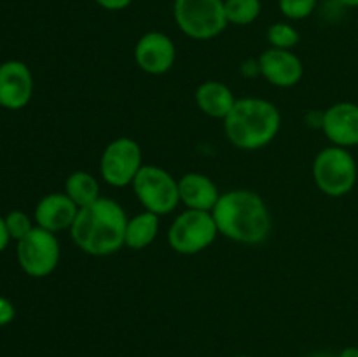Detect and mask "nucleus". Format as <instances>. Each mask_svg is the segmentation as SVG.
<instances>
[{
  "label": "nucleus",
  "mask_w": 358,
  "mask_h": 357,
  "mask_svg": "<svg viewBox=\"0 0 358 357\" xmlns=\"http://www.w3.org/2000/svg\"><path fill=\"white\" fill-rule=\"evenodd\" d=\"M266 37H268V42L271 48L289 49V51H292V48H296L301 41V34L297 31V28L292 27L290 23H285V21L273 23L268 28Z\"/></svg>",
  "instance_id": "obj_20"
},
{
  "label": "nucleus",
  "mask_w": 358,
  "mask_h": 357,
  "mask_svg": "<svg viewBox=\"0 0 358 357\" xmlns=\"http://www.w3.org/2000/svg\"><path fill=\"white\" fill-rule=\"evenodd\" d=\"M34 94V76L27 63L9 59L0 65V107L20 111L27 107Z\"/></svg>",
  "instance_id": "obj_11"
},
{
  "label": "nucleus",
  "mask_w": 358,
  "mask_h": 357,
  "mask_svg": "<svg viewBox=\"0 0 358 357\" xmlns=\"http://www.w3.org/2000/svg\"><path fill=\"white\" fill-rule=\"evenodd\" d=\"M178 195L185 209L212 212L222 192L208 175L189 172L178 178Z\"/></svg>",
  "instance_id": "obj_15"
},
{
  "label": "nucleus",
  "mask_w": 358,
  "mask_h": 357,
  "mask_svg": "<svg viewBox=\"0 0 358 357\" xmlns=\"http://www.w3.org/2000/svg\"><path fill=\"white\" fill-rule=\"evenodd\" d=\"M128 216L112 198H98L77 212L70 234L77 247L90 255L105 258L124 247Z\"/></svg>",
  "instance_id": "obj_2"
},
{
  "label": "nucleus",
  "mask_w": 358,
  "mask_h": 357,
  "mask_svg": "<svg viewBox=\"0 0 358 357\" xmlns=\"http://www.w3.org/2000/svg\"><path fill=\"white\" fill-rule=\"evenodd\" d=\"M318 0H278V7L285 18L292 21L304 20L311 16Z\"/></svg>",
  "instance_id": "obj_22"
},
{
  "label": "nucleus",
  "mask_w": 358,
  "mask_h": 357,
  "mask_svg": "<svg viewBox=\"0 0 358 357\" xmlns=\"http://www.w3.org/2000/svg\"><path fill=\"white\" fill-rule=\"evenodd\" d=\"M131 188L143 209L157 216L171 214L180 203L178 178L157 164H143Z\"/></svg>",
  "instance_id": "obj_6"
},
{
  "label": "nucleus",
  "mask_w": 358,
  "mask_h": 357,
  "mask_svg": "<svg viewBox=\"0 0 358 357\" xmlns=\"http://www.w3.org/2000/svg\"><path fill=\"white\" fill-rule=\"evenodd\" d=\"M322 132L332 146L352 149L358 146V104L338 102L322 114Z\"/></svg>",
  "instance_id": "obj_12"
},
{
  "label": "nucleus",
  "mask_w": 358,
  "mask_h": 357,
  "mask_svg": "<svg viewBox=\"0 0 358 357\" xmlns=\"http://www.w3.org/2000/svg\"><path fill=\"white\" fill-rule=\"evenodd\" d=\"M59 241L55 233L35 226L17 241L16 255L21 270L34 279L51 275L59 262Z\"/></svg>",
  "instance_id": "obj_9"
},
{
  "label": "nucleus",
  "mask_w": 358,
  "mask_h": 357,
  "mask_svg": "<svg viewBox=\"0 0 358 357\" xmlns=\"http://www.w3.org/2000/svg\"><path fill=\"white\" fill-rule=\"evenodd\" d=\"M282 114L273 102L257 97L238 98L224 119L227 140L241 150H257L278 136Z\"/></svg>",
  "instance_id": "obj_3"
},
{
  "label": "nucleus",
  "mask_w": 358,
  "mask_h": 357,
  "mask_svg": "<svg viewBox=\"0 0 358 357\" xmlns=\"http://www.w3.org/2000/svg\"><path fill=\"white\" fill-rule=\"evenodd\" d=\"M345 7H358V0H338Z\"/></svg>",
  "instance_id": "obj_28"
},
{
  "label": "nucleus",
  "mask_w": 358,
  "mask_h": 357,
  "mask_svg": "<svg viewBox=\"0 0 358 357\" xmlns=\"http://www.w3.org/2000/svg\"><path fill=\"white\" fill-rule=\"evenodd\" d=\"M336 357H358V346H346Z\"/></svg>",
  "instance_id": "obj_27"
},
{
  "label": "nucleus",
  "mask_w": 358,
  "mask_h": 357,
  "mask_svg": "<svg viewBox=\"0 0 358 357\" xmlns=\"http://www.w3.org/2000/svg\"><path fill=\"white\" fill-rule=\"evenodd\" d=\"M135 63L142 72L149 76H163L170 72L177 59L175 42L163 31H147L136 41Z\"/></svg>",
  "instance_id": "obj_10"
},
{
  "label": "nucleus",
  "mask_w": 358,
  "mask_h": 357,
  "mask_svg": "<svg viewBox=\"0 0 358 357\" xmlns=\"http://www.w3.org/2000/svg\"><path fill=\"white\" fill-rule=\"evenodd\" d=\"M173 18L180 31L194 41H210L226 30L224 0H173Z\"/></svg>",
  "instance_id": "obj_5"
},
{
  "label": "nucleus",
  "mask_w": 358,
  "mask_h": 357,
  "mask_svg": "<svg viewBox=\"0 0 358 357\" xmlns=\"http://www.w3.org/2000/svg\"><path fill=\"white\" fill-rule=\"evenodd\" d=\"M159 233V216L143 210L136 216L128 217L124 233V245L133 251L147 248Z\"/></svg>",
  "instance_id": "obj_17"
},
{
  "label": "nucleus",
  "mask_w": 358,
  "mask_h": 357,
  "mask_svg": "<svg viewBox=\"0 0 358 357\" xmlns=\"http://www.w3.org/2000/svg\"><path fill=\"white\" fill-rule=\"evenodd\" d=\"M219 233L243 245H259L271 233V212L261 195L233 189L220 195L212 210Z\"/></svg>",
  "instance_id": "obj_1"
},
{
  "label": "nucleus",
  "mask_w": 358,
  "mask_h": 357,
  "mask_svg": "<svg viewBox=\"0 0 358 357\" xmlns=\"http://www.w3.org/2000/svg\"><path fill=\"white\" fill-rule=\"evenodd\" d=\"M241 72L245 74V76H261V69H259V59H248V62L243 63V66H241Z\"/></svg>",
  "instance_id": "obj_26"
},
{
  "label": "nucleus",
  "mask_w": 358,
  "mask_h": 357,
  "mask_svg": "<svg viewBox=\"0 0 358 357\" xmlns=\"http://www.w3.org/2000/svg\"><path fill=\"white\" fill-rule=\"evenodd\" d=\"M257 59L261 76L276 88L296 86L304 76L303 62L289 49L269 48Z\"/></svg>",
  "instance_id": "obj_13"
},
{
  "label": "nucleus",
  "mask_w": 358,
  "mask_h": 357,
  "mask_svg": "<svg viewBox=\"0 0 358 357\" xmlns=\"http://www.w3.org/2000/svg\"><path fill=\"white\" fill-rule=\"evenodd\" d=\"M219 234L212 212L185 209L171 223L168 230V241L178 254L194 255L206 251Z\"/></svg>",
  "instance_id": "obj_7"
},
{
  "label": "nucleus",
  "mask_w": 358,
  "mask_h": 357,
  "mask_svg": "<svg viewBox=\"0 0 358 357\" xmlns=\"http://www.w3.org/2000/svg\"><path fill=\"white\" fill-rule=\"evenodd\" d=\"M101 9L105 10H122L133 2V0H94Z\"/></svg>",
  "instance_id": "obj_24"
},
{
  "label": "nucleus",
  "mask_w": 358,
  "mask_h": 357,
  "mask_svg": "<svg viewBox=\"0 0 358 357\" xmlns=\"http://www.w3.org/2000/svg\"><path fill=\"white\" fill-rule=\"evenodd\" d=\"M357 160L350 149L329 146L315 156L313 181L324 195L341 198L353 191L357 184Z\"/></svg>",
  "instance_id": "obj_4"
},
{
  "label": "nucleus",
  "mask_w": 358,
  "mask_h": 357,
  "mask_svg": "<svg viewBox=\"0 0 358 357\" xmlns=\"http://www.w3.org/2000/svg\"><path fill=\"white\" fill-rule=\"evenodd\" d=\"M240 357H248V356H240Z\"/></svg>",
  "instance_id": "obj_30"
},
{
  "label": "nucleus",
  "mask_w": 358,
  "mask_h": 357,
  "mask_svg": "<svg viewBox=\"0 0 358 357\" xmlns=\"http://www.w3.org/2000/svg\"><path fill=\"white\" fill-rule=\"evenodd\" d=\"M65 192L79 209L91 205L100 198V184L90 172L77 170L70 174L65 181Z\"/></svg>",
  "instance_id": "obj_18"
},
{
  "label": "nucleus",
  "mask_w": 358,
  "mask_h": 357,
  "mask_svg": "<svg viewBox=\"0 0 358 357\" xmlns=\"http://www.w3.org/2000/svg\"><path fill=\"white\" fill-rule=\"evenodd\" d=\"M194 100L203 114L224 121L229 115V112L233 111L238 98L234 97V93L227 84L220 83V80H205L196 90Z\"/></svg>",
  "instance_id": "obj_16"
},
{
  "label": "nucleus",
  "mask_w": 358,
  "mask_h": 357,
  "mask_svg": "<svg viewBox=\"0 0 358 357\" xmlns=\"http://www.w3.org/2000/svg\"><path fill=\"white\" fill-rule=\"evenodd\" d=\"M311 357H334V356H329V354H315V356Z\"/></svg>",
  "instance_id": "obj_29"
},
{
  "label": "nucleus",
  "mask_w": 358,
  "mask_h": 357,
  "mask_svg": "<svg viewBox=\"0 0 358 357\" xmlns=\"http://www.w3.org/2000/svg\"><path fill=\"white\" fill-rule=\"evenodd\" d=\"M14 315H16V308H14L13 301L0 296V328L10 324L14 321Z\"/></svg>",
  "instance_id": "obj_23"
},
{
  "label": "nucleus",
  "mask_w": 358,
  "mask_h": 357,
  "mask_svg": "<svg viewBox=\"0 0 358 357\" xmlns=\"http://www.w3.org/2000/svg\"><path fill=\"white\" fill-rule=\"evenodd\" d=\"M6 224L7 231L10 234V240L20 241L21 238L27 237L31 230H34V223H31V217L28 214H24L23 210H13L6 216Z\"/></svg>",
  "instance_id": "obj_21"
},
{
  "label": "nucleus",
  "mask_w": 358,
  "mask_h": 357,
  "mask_svg": "<svg viewBox=\"0 0 358 357\" xmlns=\"http://www.w3.org/2000/svg\"><path fill=\"white\" fill-rule=\"evenodd\" d=\"M10 241V234L7 231V224H6V217L0 216V252L6 251V247L9 245Z\"/></svg>",
  "instance_id": "obj_25"
},
{
  "label": "nucleus",
  "mask_w": 358,
  "mask_h": 357,
  "mask_svg": "<svg viewBox=\"0 0 358 357\" xmlns=\"http://www.w3.org/2000/svg\"><path fill=\"white\" fill-rule=\"evenodd\" d=\"M142 167V147L131 136L114 139L100 158V175L112 188L131 186Z\"/></svg>",
  "instance_id": "obj_8"
},
{
  "label": "nucleus",
  "mask_w": 358,
  "mask_h": 357,
  "mask_svg": "<svg viewBox=\"0 0 358 357\" xmlns=\"http://www.w3.org/2000/svg\"><path fill=\"white\" fill-rule=\"evenodd\" d=\"M77 212H79V206L65 192H51L37 203L34 219L42 230L58 233V231L72 227Z\"/></svg>",
  "instance_id": "obj_14"
},
{
  "label": "nucleus",
  "mask_w": 358,
  "mask_h": 357,
  "mask_svg": "<svg viewBox=\"0 0 358 357\" xmlns=\"http://www.w3.org/2000/svg\"><path fill=\"white\" fill-rule=\"evenodd\" d=\"M224 10L227 23L247 27L261 16L262 4L261 0H224Z\"/></svg>",
  "instance_id": "obj_19"
}]
</instances>
